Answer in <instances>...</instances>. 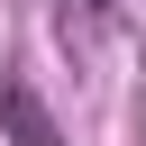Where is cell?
<instances>
[{
    "mask_svg": "<svg viewBox=\"0 0 146 146\" xmlns=\"http://www.w3.org/2000/svg\"><path fill=\"white\" fill-rule=\"evenodd\" d=\"M55 18H64V36H73V27H100L110 0H55Z\"/></svg>",
    "mask_w": 146,
    "mask_h": 146,
    "instance_id": "obj_2",
    "label": "cell"
},
{
    "mask_svg": "<svg viewBox=\"0 0 146 146\" xmlns=\"http://www.w3.org/2000/svg\"><path fill=\"white\" fill-rule=\"evenodd\" d=\"M0 128H9V146H64V128H55V110L36 100V82H0Z\"/></svg>",
    "mask_w": 146,
    "mask_h": 146,
    "instance_id": "obj_1",
    "label": "cell"
}]
</instances>
